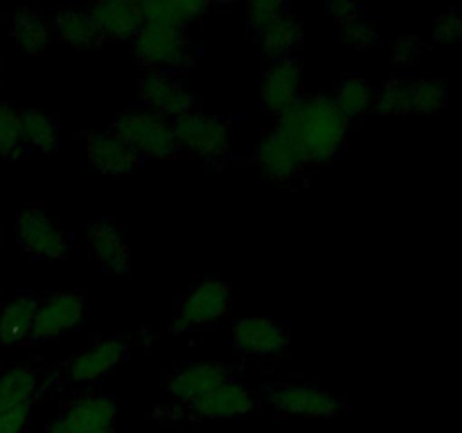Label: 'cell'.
I'll list each match as a JSON object with an SVG mask.
<instances>
[{
    "instance_id": "6da1fadb",
    "label": "cell",
    "mask_w": 462,
    "mask_h": 433,
    "mask_svg": "<svg viewBox=\"0 0 462 433\" xmlns=\"http://www.w3.org/2000/svg\"><path fill=\"white\" fill-rule=\"evenodd\" d=\"M278 129L302 149L307 162H328L346 144L350 120L338 111L332 97L314 95L284 113Z\"/></svg>"
},
{
    "instance_id": "7a4b0ae2",
    "label": "cell",
    "mask_w": 462,
    "mask_h": 433,
    "mask_svg": "<svg viewBox=\"0 0 462 433\" xmlns=\"http://www.w3.org/2000/svg\"><path fill=\"white\" fill-rule=\"evenodd\" d=\"M111 134L117 140L134 149L138 156L149 158H165L179 152L174 138V129L167 117L158 113L138 108V111H126L116 117L111 126Z\"/></svg>"
},
{
    "instance_id": "3957f363",
    "label": "cell",
    "mask_w": 462,
    "mask_h": 433,
    "mask_svg": "<svg viewBox=\"0 0 462 433\" xmlns=\"http://www.w3.org/2000/svg\"><path fill=\"white\" fill-rule=\"evenodd\" d=\"M176 147L206 158V161H224L230 153L233 129L224 117L208 115V113L189 111L176 117L174 124Z\"/></svg>"
},
{
    "instance_id": "277c9868",
    "label": "cell",
    "mask_w": 462,
    "mask_h": 433,
    "mask_svg": "<svg viewBox=\"0 0 462 433\" xmlns=\"http://www.w3.org/2000/svg\"><path fill=\"white\" fill-rule=\"evenodd\" d=\"M134 41L135 57L149 70H176V68L188 66L189 59H192V48H189L188 36L179 27L143 23Z\"/></svg>"
},
{
    "instance_id": "5b68a950",
    "label": "cell",
    "mask_w": 462,
    "mask_h": 433,
    "mask_svg": "<svg viewBox=\"0 0 462 433\" xmlns=\"http://www.w3.org/2000/svg\"><path fill=\"white\" fill-rule=\"evenodd\" d=\"M16 237L30 255L41 260H61L70 248V239L39 207H25L16 216Z\"/></svg>"
},
{
    "instance_id": "8992f818",
    "label": "cell",
    "mask_w": 462,
    "mask_h": 433,
    "mask_svg": "<svg viewBox=\"0 0 462 433\" xmlns=\"http://www.w3.org/2000/svg\"><path fill=\"white\" fill-rule=\"evenodd\" d=\"M230 302H233V296H230L228 282L215 278L201 280L180 300L179 320L174 323V329L217 323L228 314Z\"/></svg>"
},
{
    "instance_id": "52a82bcc",
    "label": "cell",
    "mask_w": 462,
    "mask_h": 433,
    "mask_svg": "<svg viewBox=\"0 0 462 433\" xmlns=\"http://www.w3.org/2000/svg\"><path fill=\"white\" fill-rule=\"evenodd\" d=\"M140 102L147 106V111L158 113L162 117H180L192 111L194 97L188 86L176 79L170 72L149 70L138 84Z\"/></svg>"
},
{
    "instance_id": "ba28073f",
    "label": "cell",
    "mask_w": 462,
    "mask_h": 433,
    "mask_svg": "<svg viewBox=\"0 0 462 433\" xmlns=\"http://www.w3.org/2000/svg\"><path fill=\"white\" fill-rule=\"evenodd\" d=\"M88 302L77 293H54L36 305L34 341H48L84 323Z\"/></svg>"
},
{
    "instance_id": "9c48e42d",
    "label": "cell",
    "mask_w": 462,
    "mask_h": 433,
    "mask_svg": "<svg viewBox=\"0 0 462 433\" xmlns=\"http://www.w3.org/2000/svg\"><path fill=\"white\" fill-rule=\"evenodd\" d=\"M117 406L111 397L81 395L57 422L61 433H116Z\"/></svg>"
},
{
    "instance_id": "30bf717a",
    "label": "cell",
    "mask_w": 462,
    "mask_h": 433,
    "mask_svg": "<svg viewBox=\"0 0 462 433\" xmlns=\"http://www.w3.org/2000/svg\"><path fill=\"white\" fill-rule=\"evenodd\" d=\"M300 77L302 68L293 57L278 59L273 66L266 70L262 79V104L269 113L282 117L284 113L291 111L300 102Z\"/></svg>"
},
{
    "instance_id": "8fae6325",
    "label": "cell",
    "mask_w": 462,
    "mask_h": 433,
    "mask_svg": "<svg viewBox=\"0 0 462 433\" xmlns=\"http://www.w3.org/2000/svg\"><path fill=\"white\" fill-rule=\"evenodd\" d=\"M271 401L280 413L300 418H337L343 410L337 395L314 386H278L271 391Z\"/></svg>"
},
{
    "instance_id": "7c38bea8",
    "label": "cell",
    "mask_w": 462,
    "mask_h": 433,
    "mask_svg": "<svg viewBox=\"0 0 462 433\" xmlns=\"http://www.w3.org/2000/svg\"><path fill=\"white\" fill-rule=\"evenodd\" d=\"M192 418L197 419H226V418H242L255 409V397L244 383L228 382L224 386L215 388L208 395L183 404Z\"/></svg>"
},
{
    "instance_id": "4fadbf2b",
    "label": "cell",
    "mask_w": 462,
    "mask_h": 433,
    "mask_svg": "<svg viewBox=\"0 0 462 433\" xmlns=\"http://www.w3.org/2000/svg\"><path fill=\"white\" fill-rule=\"evenodd\" d=\"M126 359V345L120 338H102L77 352L66 365V374L77 383H90L106 377Z\"/></svg>"
},
{
    "instance_id": "5bb4252c",
    "label": "cell",
    "mask_w": 462,
    "mask_h": 433,
    "mask_svg": "<svg viewBox=\"0 0 462 433\" xmlns=\"http://www.w3.org/2000/svg\"><path fill=\"white\" fill-rule=\"evenodd\" d=\"M257 165L271 179L289 180L300 174L302 167L307 165V158L284 131L275 129L257 147Z\"/></svg>"
},
{
    "instance_id": "9a60e30c",
    "label": "cell",
    "mask_w": 462,
    "mask_h": 433,
    "mask_svg": "<svg viewBox=\"0 0 462 433\" xmlns=\"http://www.w3.org/2000/svg\"><path fill=\"white\" fill-rule=\"evenodd\" d=\"M233 343L244 355L271 356L287 350L289 332L275 320L253 316V318H244L235 325Z\"/></svg>"
},
{
    "instance_id": "2e32d148",
    "label": "cell",
    "mask_w": 462,
    "mask_h": 433,
    "mask_svg": "<svg viewBox=\"0 0 462 433\" xmlns=\"http://www.w3.org/2000/svg\"><path fill=\"white\" fill-rule=\"evenodd\" d=\"M233 382V370L221 364H192L180 368L174 377L170 379V395L176 397L183 404L208 395L215 388Z\"/></svg>"
},
{
    "instance_id": "e0dca14e",
    "label": "cell",
    "mask_w": 462,
    "mask_h": 433,
    "mask_svg": "<svg viewBox=\"0 0 462 433\" xmlns=\"http://www.w3.org/2000/svg\"><path fill=\"white\" fill-rule=\"evenodd\" d=\"M88 162L99 174L122 176L140 167V156L113 134H95L86 140Z\"/></svg>"
},
{
    "instance_id": "ac0fdd59",
    "label": "cell",
    "mask_w": 462,
    "mask_h": 433,
    "mask_svg": "<svg viewBox=\"0 0 462 433\" xmlns=\"http://www.w3.org/2000/svg\"><path fill=\"white\" fill-rule=\"evenodd\" d=\"M99 34L108 39H134L143 27V14L140 5L131 0H113V3H97L88 9Z\"/></svg>"
},
{
    "instance_id": "d6986e66",
    "label": "cell",
    "mask_w": 462,
    "mask_h": 433,
    "mask_svg": "<svg viewBox=\"0 0 462 433\" xmlns=\"http://www.w3.org/2000/svg\"><path fill=\"white\" fill-rule=\"evenodd\" d=\"M41 374L30 365H14L0 374V415L30 410L39 392Z\"/></svg>"
},
{
    "instance_id": "ffe728a7",
    "label": "cell",
    "mask_w": 462,
    "mask_h": 433,
    "mask_svg": "<svg viewBox=\"0 0 462 433\" xmlns=\"http://www.w3.org/2000/svg\"><path fill=\"white\" fill-rule=\"evenodd\" d=\"M88 248H90V255H93L104 269L113 271V273H126V271H129V264H131L129 246L122 242L116 226L108 224V221H97V224L90 228Z\"/></svg>"
},
{
    "instance_id": "44dd1931",
    "label": "cell",
    "mask_w": 462,
    "mask_h": 433,
    "mask_svg": "<svg viewBox=\"0 0 462 433\" xmlns=\"http://www.w3.org/2000/svg\"><path fill=\"white\" fill-rule=\"evenodd\" d=\"M39 302L18 296L0 311V345H23L34 341V316Z\"/></svg>"
},
{
    "instance_id": "7402d4cb",
    "label": "cell",
    "mask_w": 462,
    "mask_h": 433,
    "mask_svg": "<svg viewBox=\"0 0 462 433\" xmlns=\"http://www.w3.org/2000/svg\"><path fill=\"white\" fill-rule=\"evenodd\" d=\"M12 39L27 57H43L50 45V25L39 9H18L12 16Z\"/></svg>"
},
{
    "instance_id": "603a6c76",
    "label": "cell",
    "mask_w": 462,
    "mask_h": 433,
    "mask_svg": "<svg viewBox=\"0 0 462 433\" xmlns=\"http://www.w3.org/2000/svg\"><path fill=\"white\" fill-rule=\"evenodd\" d=\"M138 5L140 14H143V23L179 27V30L197 21L208 9V5L199 3V0H149V3Z\"/></svg>"
},
{
    "instance_id": "cb8c5ba5",
    "label": "cell",
    "mask_w": 462,
    "mask_h": 433,
    "mask_svg": "<svg viewBox=\"0 0 462 433\" xmlns=\"http://www.w3.org/2000/svg\"><path fill=\"white\" fill-rule=\"evenodd\" d=\"M260 43L269 57L278 59L291 57L293 50L302 43V25L293 14H284L269 27L260 30Z\"/></svg>"
},
{
    "instance_id": "d4e9b609",
    "label": "cell",
    "mask_w": 462,
    "mask_h": 433,
    "mask_svg": "<svg viewBox=\"0 0 462 433\" xmlns=\"http://www.w3.org/2000/svg\"><path fill=\"white\" fill-rule=\"evenodd\" d=\"M54 30H57L59 39L75 48H90V45L99 43L102 34L95 27L93 18L88 12H79V9H63L54 18Z\"/></svg>"
},
{
    "instance_id": "484cf974",
    "label": "cell",
    "mask_w": 462,
    "mask_h": 433,
    "mask_svg": "<svg viewBox=\"0 0 462 433\" xmlns=\"http://www.w3.org/2000/svg\"><path fill=\"white\" fill-rule=\"evenodd\" d=\"M23 144L25 149H34V152L50 153L57 149L59 144V126L57 120L48 113H41L36 108L23 113Z\"/></svg>"
},
{
    "instance_id": "4316f807",
    "label": "cell",
    "mask_w": 462,
    "mask_h": 433,
    "mask_svg": "<svg viewBox=\"0 0 462 433\" xmlns=\"http://www.w3.org/2000/svg\"><path fill=\"white\" fill-rule=\"evenodd\" d=\"M332 102L337 104L338 111L352 120V117H359L364 113H368L374 104V90L361 77H347L334 90Z\"/></svg>"
},
{
    "instance_id": "83f0119b",
    "label": "cell",
    "mask_w": 462,
    "mask_h": 433,
    "mask_svg": "<svg viewBox=\"0 0 462 433\" xmlns=\"http://www.w3.org/2000/svg\"><path fill=\"white\" fill-rule=\"evenodd\" d=\"M21 117L18 108L0 102V158H18L25 152Z\"/></svg>"
},
{
    "instance_id": "f1b7e54d",
    "label": "cell",
    "mask_w": 462,
    "mask_h": 433,
    "mask_svg": "<svg viewBox=\"0 0 462 433\" xmlns=\"http://www.w3.org/2000/svg\"><path fill=\"white\" fill-rule=\"evenodd\" d=\"M373 111L379 115H404L411 113V88L404 81H386L382 88L374 93Z\"/></svg>"
},
{
    "instance_id": "f546056e",
    "label": "cell",
    "mask_w": 462,
    "mask_h": 433,
    "mask_svg": "<svg viewBox=\"0 0 462 433\" xmlns=\"http://www.w3.org/2000/svg\"><path fill=\"white\" fill-rule=\"evenodd\" d=\"M411 88V111L438 113L447 104L445 84L436 79H420L409 84Z\"/></svg>"
},
{
    "instance_id": "4dcf8cb0",
    "label": "cell",
    "mask_w": 462,
    "mask_h": 433,
    "mask_svg": "<svg viewBox=\"0 0 462 433\" xmlns=\"http://www.w3.org/2000/svg\"><path fill=\"white\" fill-rule=\"evenodd\" d=\"M338 39L352 50H368L377 43V32H374L373 23L361 14V16L338 25Z\"/></svg>"
},
{
    "instance_id": "1f68e13d",
    "label": "cell",
    "mask_w": 462,
    "mask_h": 433,
    "mask_svg": "<svg viewBox=\"0 0 462 433\" xmlns=\"http://www.w3.org/2000/svg\"><path fill=\"white\" fill-rule=\"evenodd\" d=\"M246 14L248 23L260 32L264 27H269L271 23L278 21V18H282L284 14H289V7L284 3H275V0H260V3L248 5Z\"/></svg>"
},
{
    "instance_id": "d6a6232c",
    "label": "cell",
    "mask_w": 462,
    "mask_h": 433,
    "mask_svg": "<svg viewBox=\"0 0 462 433\" xmlns=\"http://www.w3.org/2000/svg\"><path fill=\"white\" fill-rule=\"evenodd\" d=\"M436 39L438 41H454V39H462V18L454 16H440L436 21Z\"/></svg>"
},
{
    "instance_id": "836d02e7",
    "label": "cell",
    "mask_w": 462,
    "mask_h": 433,
    "mask_svg": "<svg viewBox=\"0 0 462 433\" xmlns=\"http://www.w3.org/2000/svg\"><path fill=\"white\" fill-rule=\"evenodd\" d=\"M420 54V43L411 36H402L393 43V59L400 63H413Z\"/></svg>"
},
{
    "instance_id": "e575fe53",
    "label": "cell",
    "mask_w": 462,
    "mask_h": 433,
    "mask_svg": "<svg viewBox=\"0 0 462 433\" xmlns=\"http://www.w3.org/2000/svg\"><path fill=\"white\" fill-rule=\"evenodd\" d=\"M30 419V410H16V413L0 415V433H23Z\"/></svg>"
},
{
    "instance_id": "d590c367",
    "label": "cell",
    "mask_w": 462,
    "mask_h": 433,
    "mask_svg": "<svg viewBox=\"0 0 462 433\" xmlns=\"http://www.w3.org/2000/svg\"><path fill=\"white\" fill-rule=\"evenodd\" d=\"M329 14H332V18L338 23V25H343V23L361 16V9L356 7V5L346 3V0H337V3L329 5Z\"/></svg>"
},
{
    "instance_id": "8d00e7d4",
    "label": "cell",
    "mask_w": 462,
    "mask_h": 433,
    "mask_svg": "<svg viewBox=\"0 0 462 433\" xmlns=\"http://www.w3.org/2000/svg\"><path fill=\"white\" fill-rule=\"evenodd\" d=\"M45 433H61V431H59L57 424H52V427H50V428H45Z\"/></svg>"
}]
</instances>
